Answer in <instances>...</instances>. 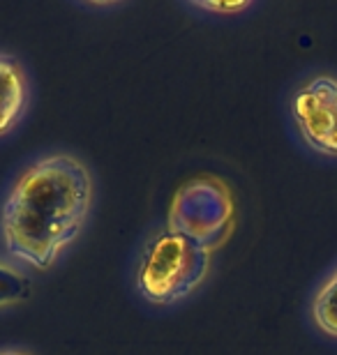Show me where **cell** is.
<instances>
[{
    "mask_svg": "<svg viewBox=\"0 0 337 355\" xmlns=\"http://www.w3.org/2000/svg\"><path fill=\"white\" fill-rule=\"evenodd\" d=\"M188 7L206 14H220V17H229V14H240L252 7V3H188Z\"/></svg>",
    "mask_w": 337,
    "mask_h": 355,
    "instance_id": "obj_8",
    "label": "cell"
},
{
    "mask_svg": "<svg viewBox=\"0 0 337 355\" xmlns=\"http://www.w3.org/2000/svg\"><path fill=\"white\" fill-rule=\"evenodd\" d=\"M0 355H33V353L26 349H17V346H3V349H0Z\"/></svg>",
    "mask_w": 337,
    "mask_h": 355,
    "instance_id": "obj_9",
    "label": "cell"
},
{
    "mask_svg": "<svg viewBox=\"0 0 337 355\" xmlns=\"http://www.w3.org/2000/svg\"><path fill=\"white\" fill-rule=\"evenodd\" d=\"M95 203L88 164L47 153L14 175L0 203V245L31 272H47L85 229Z\"/></svg>",
    "mask_w": 337,
    "mask_h": 355,
    "instance_id": "obj_1",
    "label": "cell"
},
{
    "mask_svg": "<svg viewBox=\"0 0 337 355\" xmlns=\"http://www.w3.org/2000/svg\"><path fill=\"white\" fill-rule=\"evenodd\" d=\"M167 226L215 252L236 226V201L229 184L213 175L185 182L169 205Z\"/></svg>",
    "mask_w": 337,
    "mask_h": 355,
    "instance_id": "obj_3",
    "label": "cell"
},
{
    "mask_svg": "<svg viewBox=\"0 0 337 355\" xmlns=\"http://www.w3.org/2000/svg\"><path fill=\"white\" fill-rule=\"evenodd\" d=\"M35 293L33 272L19 261L0 254V311L26 304Z\"/></svg>",
    "mask_w": 337,
    "mask_h": 355,
    "instance_id": "obj_6",
    "label": "cell"
},
{
    "mask_svg": "<svg viewBox=\"0 0 337 355\" xmlns=\"http://www.w3.org/2000/svg\"><path fill=\"white\" fill-rule=\"evenodd\" d=\"M31 76L17 55L0 51V139L12 134L31 109Z\"/></svg>",
    "mask_w": 337,
    "mask_h": 355,
    "instance_id": "obj_5",
    "label": "cell"
},
{
    "mask_svg": "<svg viewBox=\"0 0 337 355\" xmlns=\"http://www.w3.org/2000/svg\"><path fill=\"white\" fill-rule=\"evenodd\" d=\"M213 250L171 226H157L136 254L132 284L150 307H174L199 291L213 270Z\"/></svg>",
    "mask_w": 337,
    "mask_h": 355,
    "instance_id": "obj_2",
    "label": "cell"
},
{
    "mask_svg": "<svg viewBox=\"0 0 337 355\" xmlns=\"http://www.w3.org/2000/svg\"><path fill=\"white\" fill-rule=\"evenodd\" d=\"M310 314L314 325L328 337H337V268L317 288L312 297Z\"/></svg>",
    "mask_w": 337,
    "mask_h": 355,
    "instance_id": "obj_7",
    "label": "cell"
},
{
    "mask_svg": "<svg viewBox=\"0 0 337 355\" xmlns=\"http://www.w3.org/2000/svg\"><path fill=\"white\" fill-rule=\"evenodd\" d=\"M293 125L317 155L337 157V76L317 74L291 95Z\"/></svg>",
    "mask_w": 337,
    "mask_h": 355,
    "instance_id": "obj_4",
    "label": "cell"
}]
</instances>
